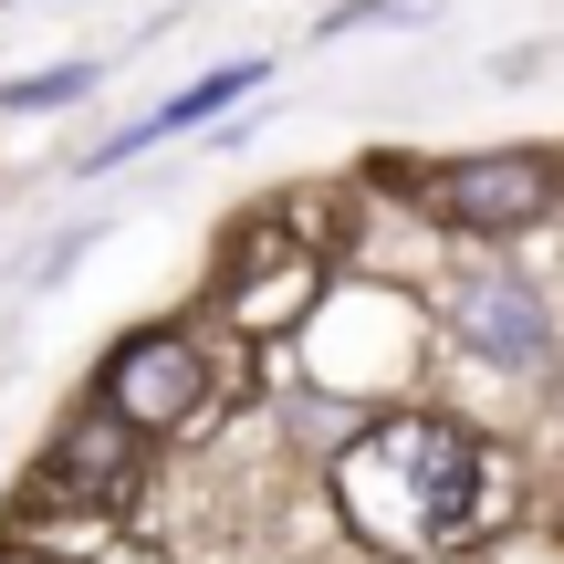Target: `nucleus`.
I'll return each instance as SVG.
<instances>
[{"label":"nucleus","mask_w":564,"mask_h":564,"mask_svg":"<svg viewBox=\"0 0 564 564\" xmlns=\"http://www.w3.org/2000/svg\"><path fill=\"white\" fill-rule=\"evenodd\" d=\"M335 512L377 554H460L512 512V460L440 408H387L335 449Z\"/></svg>","instance_id":"nucleus-1"},{"label":"nucleus","mask_w":564,"mask_h":564,"mask_svg":"<svg viewBox=\"0 0 564 564\" xmlns=\"http://www.w3.org/2000/svg\"><path fill=\"white\" fill-rule=\"evenodd\" d=\"M387 188H419V209L440 230H470V241H523V230L554 220L564 199V158L554 147H481V158L449 167H377Z\"/></svg>","instance_id":"nucleus-2"},{"label":"nucleus","mask_w":564,"mask_h":564,"mask_svg":"<svg viewBox=\"0 0 564 564\" xmlns=\"http://www.w3.org/2000/svg\"><path fill=\"white\" fill-rule=\"evenodd\" d=\"M95 408L126 419L137 440H178V429H199L220 408V356H209L199 324H137L95 366Z\"/></svg>","instance_id":"nucleus-3"},{"label":"nucleus","mask_w":564,"mask_h":564,"mask_svg":"<svg viewBox=\"0 0 564 564\" xmlns=\"http://www.w3.org/2000/svg\"><path fill=\"white\" fill-rule=\"evenodd\" d=\"M314 303H324V262L282 230V209L241 220V241L220 251V324L230 335H293V324H314Z\"/></svg>","instance_id":"nucleus-4"},{"label":"nucleus","mask_w":564,"mask_h":564,"mask_svg":"<svg viewBox=\"0 0 564 564\" xmlns=\"http://www.w3.org/2000/svg\"><path fill=\"white\" fill-rule=\"evenodd\" d=\"M440 314H449V345H460V356L502 366V377H523V387L554 377V314H544V293H533L523 272H502V262L460 272Z\"/></svg>","instance_id":"nucleus-5"},{"label":"nucleus","mask_w":564,"mask_h":564,"mask_svg":"<svg viewBox=\"0 0 564 564\" xmlns=\"http://www.w3.org/2000/svg\"><path fill=\"white\" fill-rule=\"evenodd\" d=\"M42 491L74 512H126L147 491V440L126 419H105V408H74V419L53 429V460H42Z\"/></svg>","instance_id":"nucleus-6"},{"label":"nucleus","mask_w":564,"mask_h":564,"mask_svg":"<svg viewBox=\"0 0 564 564\" xmlns=\"http://www.w3.org/2000/svg\"><path fill=\"white\" fill-rule=\"evenodd\" d=\"M241 95H262V53H241V63H220V74H199V84H178V95L158 105V116H137V126H116V137L84 158V178H105V167H126V158H147L158 137H178V126H209V116H230Z\"/></svg>","instance_id":"nucleus-7"},{"label":"nucleus","mask_w":564,"mask_h":564,"mask_svg":"<svg viewBox=\"0 0 564 564\" xmlns=\"http://www.w3.org/2000/svg\"><path fill=\"white\" fill-rule=\"evenodd\" d=\"M95 74H105V63H53V74H21V84H0V105H11V116H42V105H74V95H95Z\"/></svg>","instance_id":"nucleus-8"},{"label":"nucleus","mask_w":564,"mask_h":564,"mask_svg":"<svg viewBox=\"0 0 564 564\" xmlns=\"http://www.w3.org/2000/svg\"><path fill=\"white\" fill-rule=\"evenodd\" d=\"M105 564H178V554H158V544H116Z\"/></svg>","instance_id":"nucleus-9"},{"label":"nucleus","mask_w":564,"mask_h":564,"mask_svg":"<svg viewBox=\"0 0 564 564\" xmlns=\"http://www.w3.org/2000/svg\"><path fill=\"white\" fill-rule=\"evenodd\" d=\"M0 564H53V554H32V544H0Z\"/></svg>","instance_id":"nucleus-10"}]
</instances>
